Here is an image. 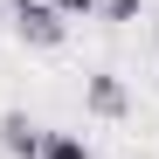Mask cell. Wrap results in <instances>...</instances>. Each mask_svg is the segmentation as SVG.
I'll list each match as a JSON object with an SVG mask.
<instances>
[{
    "label": "cell",
    "instance_id": "8992f818",
    "mask_svg": "<svg viewBox=\"0 0 159 159\" xmlns=\"http://www.w3.org/2000/svg\"><path fill=\"white\" fill-rule=\"evenodd\" d=\"M48 7H56L62 21H83V14H97V0H48Z\"/></svg>",
    "mask_w": 159,
    "mask_h": 159
},
{
    "label": "cell",
    "instance_id": "277c9868",
    "mask_svg": "<svg viewBox=\"0 0 159 159\" xmlns=\"http://www.w3.org/2000/svg\"><path fill=\"white\" fill-rule=\"evenodd\" d=\"M35 159H90V145L69 139V131H42V152H35Z\"/></svg>",
    "mask_w": 159,
    "mask_h": 159
},
{
    "label": "cell",
    "instance_id": "3957f363",
    "mask_svg": "<svg viewBox=\"0 0 159 159\" xmlns=\"http://www.w3.org/2000/svg\"><path fill=\"white\" fill-rule=\"evenodd\" d=\"M0 145H7L14 159H35V152H42V125H35L28 111H0Z\"/></svg>",
    "mask_w": 159,
    "mask_h": 159
},
{
    "label": "cell",
    "instance_id": "7a4b0ae2",
    "mask_svg": "<svg viewBox=\"0 0 159 159\" xmlns=\"http://www.w3.org/2000/svg\"><path fill=\"white\" fill-rule=\"evenodd\" d=\"M83 104H90V118H125L131 111V97H125V83H118V76L111 69H97V76H83Z\"/></svg>",
    "mask_w": 159,
    "mask_h": 159
},
{
    "label": "cell",
    "instance_id": "6da1fadb",
    "mask_svg": "<svg viewBox=\"0 0 159 159\" xmlns=\"http://www.w3.org/2000/svg\"><path fill=\"white\" fill-rule=\"evenodd\" d=\"M14 28H21V42H28V48H62L69 21L48 7V0H14Z\"/></svg>",
    "mask_w": 159,
    "mask_h": 159
},
{
    "label": "cell",
    "instance_id": "5b68a950",
    "mask_svg": "<svg viewBox=\"0 0 159 159\" xmlns=\"http://www.w3.org/2000/svg\"><path fill=\"white\" fill-rule=\"evenodd\" d=\"M139 7H145V0H97L104 21H139Z\"/></svg>",
    "mask_w": 159,
    "mask_h": 159
}]
</instances>
